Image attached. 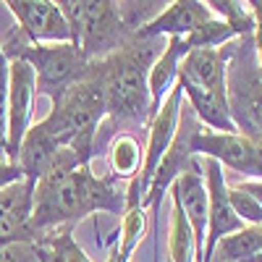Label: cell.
<instances>
[{"instance_id":"cell-6","label":"cell","mask_w":262,"mask_h":262,"mask_svg":"<svg viewBox=\"0 0 262 262\" xmlns=\"http://www.w3.org/2000/svg\"><path fill=\"white\" fill-rule=\"evenodd\" d=\"M202 170H205V186H207V238H205L200 262H210L221 238L242 231L247 226L236 217L228 202V184L223 176V165L212 158H202Z\"/></svg>"},{"instance_id":"cell-1","label":"cell","mask_w":262,"mask_h":262,"mask_svg":"<svg viewBox=\"0 0 262 262\" xmlns=\"http://www.w3.org/2000/svg\"><path fill=\"white\" fill-rule=\"evenodd\" d=\"M121 207H126V202L111 181L97 179L71 149H60L50 170L34 181L32 231L37 236L42 228L74 223L95 210L121 212Z\"/></svg>"},{"instance_id":"cell-11","label":"cell","mask_w":262,"mask_h":262,"mask_svg":"<svg viewBox=\"0 0 262 262\" xmlns=\"http://www.w3.org/2000/svg\"><path fill=\"white\" fill-rule=\"evenodd\" d=\"M34 181H18L0 191V247L32 242Z\"/></svg>"},{"instance_id":"cell-25","label":"cell","mask_w":262,"mask_h":262,"mask_svg":"<svg viewBox=\"0 0 262 262\" xmlns=\"http://www.w3.org/2000/svg\"><path fill=\"white\" fill-rule=\"evenodd\" d=\"M236 189H242V191L252 194L254 200L259 202V207H262V181H244V184H238Z\"/></svg>"},{"instance_id":"cell-24","label":"cell","mask_w":262,"mask_h":262,"mask_svg":"<svg viewBox=\"0 0 262 262\" xmlns=\"http://www.w3.org/2000/svg\"><path fill=\"white\" fill-rule=\"evenodd\" d=\"M34 252H37V262H66L53 247H39Z\"/></svg>"},{"instance_id":"cell-9","label":"cell","mask_w":262,"mask_h":262,"mask_svg":"<svg viewBox=\"0 0 262 262\" xmlns=\"http://www.w3.org/2000/svg\"><path fill=\"white\" fill-rule=\"evenodd\" d=\"M8 11L18 21V32L32 45H58L71 42V29L63 11L53 0H8Z\"/></svg>"},{"instance_id":"cell-12","label":"cell","mask_w":262,"mask_h":262,"mask_svg":"<svg viewBox=\"0 0 262 262\" xmlns=\"http://www.w3.org/2000/svg\"><path fill=\"white\" fill-rule=\"evenodd\" d=\"M170 196L181 205L184 217L191 226L194 242H196V262L202 259V249H205V238H207V186L202 181L200 168L186 170L184 176H179L170 186Z\"/></svg>"},{"instance_id":"cell-2","label":"cell","mask_w":262,"mask_h":262,"mask_svg":"<svg viewBox=\"0 0 262 262\" xmlns=\"http://www.w3.org/2000/svg\"><path fill=\"white\" fill-rule=\"evenodd\" d=\"M105 116V100L100 92V84L86 76L71 84L55 102L45 121V131L55 139L60 149H71L81 160V165H90L92 160V142L97 134V123Z\"/></svg>"},{"instance_id":"cell-13","label":"cell","mask_w":262,"mask_h":262,"mask_svg":"<svg viewBox=\"0 0 262 262\" xmlns=\"http://www.w3.org/2000/svg\"><path fill=\"white\" fill-rule=\"evenodd\" d=\"M212 21V11L207 8V3H196V0H176L168 3V8H163L147 27L139 29V37H189L191 32H196L202 24Z\"/></svg>"},{"instance_id":"cell-15","label":"cell","mask_w":262,"mask_h":262,"mask_svg":"<svg viewBox=\"0 0 262 262\" xmlns=\"http://www.w3.org/2000/svg\"><path fill=\"white\" fill-rule=\"evenodd\" d=\"M60 147L55 144V139L45 131V126L37 123L32 126L24 139L18 144V152H16V165L21 168L27 181H37L42 179L45 173L50 170V165L55 163Z\"/></svg>"},{"instance_id":"cell-10","label":"cell","mask_w":262,"mask_h":262,"mask_svg":"<svg viewBox=\"0 0 262 262\" xmlns=\"http://www.w3.org/2000/svg\"><path fill=\"white\" fill-rule=\"evenodd\" d=\"M194 134H196L194 121H191L189 113H184V123H181V128H176V137H173L168 152L163 155V160H160V165L155 170V176H152L149 189H147L144 200H142V207L155 210L158 202L163 200V194L173 186V181L196 165L194 163V152H191V137Z\"/></svg>"},{"instance_id":"cell-26","label":"cell","mask_w":262,"mask_h":262,"mask_svg":"<svg viewBox=\"0 0 262 262\" xmlns=\"http://www.w3.org/2000/svg\"><path fill=\"white\" fill-rule=\"evenodd\" d=\"M107 262H128V259H121V257H118V252H113L111 257H107Z\"/></svg>"},{"instance_id":"cell-14","label":"cell","mask_w":262,"mask_h":262,"mask_svg":"<svg viewBox=\"0 0 262 262\" xmlns=\"http://www.w3.org/2000/svg\"><path fill=\"white\" fill-rule=\"evenodd\" d=\"M186 55L184 39L181 37H170L168 48L158 55V60H152V66L147 69V92H149V118L160 111L163 100L168 97V92L176 86L179 79V66L181 58Z\"/></svg>"},{"instance_id":"cell-20","label":"cell","mask_w":262,"mask_h":262,"mask_svg":"<svg viewBox=\"0 0 262 262\" xmlns=\"http://www.w3.org/2000/svg\"><path fill=\"white\" fill-rule=\"evenodd\" d=\"M0 160H11L8 152V58L0 48Z\"/></svg>"},{"instance_id":"cell-21","label":"cell","mask_w":262,"mask_h":262,"mask_svg":"<svg viewBox=\"0 0 262 262\" xmlns=\"http://www.w3.org/2000/svg\"><path fill=\"white\" fill-rule=\"evenodd\" d=\"M228 202L236 212V217L242 223H249V226H262V207L259 202L254 200L252 194L236 189V186H228Z\"/></svg>"},{"instance_id":"cell-18","label":"cell","mask_w":262,"mask_h":262,"mask_svg":"<svg viewBox=\"0 0 262 262\" xmlns=\"http://www.w3.org/2000/svg\"><path fill=\"white\" fill-rule=\"evenodd\" d=\"M217 244H221L223 262H244L257 249H262V231L257 226H249V228H242V231H236V233L221 238Z\"/></svg>"},{"instance_id":"cell-8","label":"cell","mask_w":262,"mask_h":262,"mask_svg":"<svg viewBox=\"0 0 262 262\" xmlns=\"http://www.w3.org/2000/svg\"><path fill=\"white\" fill-rule=\"evenodd\" d=\"M34 97H37L34 69L21 58L8 60V152H11V160H16L18 144L32 128Z\"/></svg>"},{"instance_id":"cell-23","label":"cell","mask_w":262,"mask_h":262,"mask_svg":"<svg viewBox=\"0 0 262 262\" xmlns=\"http://www.w3.org/2000/svg\"><path fill=\"white\" fill-rule=\"evenodd\" d=\"M18 181H24V173L16 165V160H0V191Z\"/></svg>"},{"instance_id":"cell-4","label":"cell","mask_w":262,"mask_h":262,"mask_svg":"<svg viewBox=\"0 0 262 262\" xmlns=\"http://www.w3.org/2000/svg\"><path fill=\"white\" fill-rule=\"evenodd\" d=\"M8 60H27L37 76V92H45L53 102L69 90L71 84L86 76V55L74 42H58V45H32L24 34H11L6 45H0Z\"/></svg>"},{"instance_id":"cell-27","label":"cell","mask_w":262,"mask_h":262,"mask_svg":"<svg viewBox=\"0 0 262 262\" xmlns=\"http://www.w3.org/2000/svg\"><path fill=\"white\" fill-rule=\"evenodd\" d=\"M257 228H259V231H262V226H257Z\"/></svg>"},{"instance_id":"cell-19","label":"cell","mask_w":262,"mask_h":262,"mask_svg":"<svg viewBox=\"0 0 262 262\" xmlns=\"http://www.w3.org/2000/svg\"><path fill=\"white\" fill-rule=\"evenodd\" d=\"M144 231H147V210L142 205L126 210L123 223H121V242H118V249H116L121 259H128L131 254H134Z\"/></svg>"},{"instance_id":"cell-17","label":"cell","mask_w":262,"mask_h":262,"mask_svg":"<svg viewBox=\"0 0 262 262\" xmlns=\"http://www.w3.org/2000/svg\"><path fill=\"white\" fill-rule=\"evenodd\" d=\"M142 160H144V155H142V144L137 142V137L118 134L111 147V165H113L116 176L134 181L142 170Z\"/></svg>"},{"instance_id":"cell-7","label":"cell","mask_w":262,"mask_h":262,"mask_svg":"<svg viewBox=\"0 0 262 262\" xmlns=\"http://www.w3.org/2000/svg\"><path fill=\"white\" fill-rule=\"evenodd\" d=\"M191 152L202 158H212L221 165L242 173L249 179L262 181V160L257 155V149L252 139L242 131L233 134H221V131H196L191 137Z\"/></svg>"},{"instance_id":"cell-22","label":"cell","mask_w":262,"mask_h":262,"mask_svg":"<svg viewBox=\"0 0 262 262\" xmlns=\"http://www.w3.org/2000/svg\"><path fill=\"white\" fill-rule=\"evenodd\" d=\"M53 249L66 259V262H92L90 257H86V252L74 242L71 238V233H63V236H58L55 242H53Z\"/></svg>"},{"instance_id":"cell-5","label":"cell","mask_w":262,"mask_h":262,"mask_svg":"<svg viewBox=\"0 0 262 262\" xmlns=\"http://www.w3.org/2000/svg\"><path fill=\"white\" fill-rule=\"evenodd\" d=\"M71 29V42L86 55H100L111 48H121L123 21L118 3H97V0H63L58 3Z\"/></svg>"},{"instance_id":"cell-3","label":"cell","mask_w":262,"mask_h":262,"mask_svg":"<svg viewBox=\"0 0 262 262\" xmlns=\"http://www.w3.org/2000/svg\"><path fill=\"white\" fill-rule=\"evenodd\" d=\"M147 63L137 48H126L107 55L100 66V74H90L105 100V113H113L123 121L149 118V92H147Z\"/></svg>"},{"instance_id":"cell-16","label":"cell","mask_w":262,"mask_h":262,"mask_svg":"<svg viewBox=\"0 0 262 262\" xmlns=\"http://www.w3.org/2000/svg\"><path fill=\"white\" fill-rule=\"evenodd\" d=\"M173 200V196H170ZM196 259V242L191 226L184 217L181 205L173 200V212H170V236H168V262H194Z\"/></svg>"}]
</instances>
